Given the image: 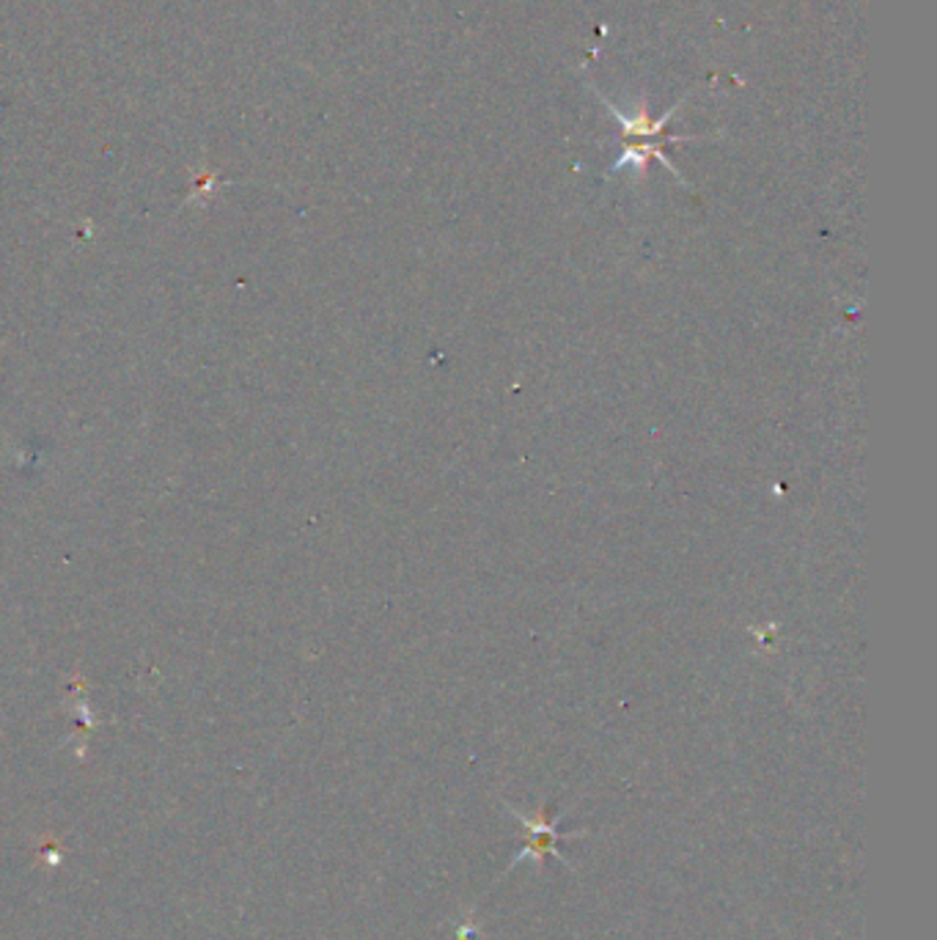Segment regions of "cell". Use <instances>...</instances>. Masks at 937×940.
<instances>
[{
    "label": "cell",
    "instance_id": "1",
    "mask_svg": "<svg viewBox=\"0 0 937 940\" xmlns=\"http://www.w3.org/2000/svg\"><path fill=\"white\" fill-rule=\"evenodd\" d=\"M506 809H509V814H512V817L517 819V823L523 825V830H525L523 850H519L517 856L512 858V863H509L506 874L512 872L514 867H519V863H525V861L541 863V861H545V856L558 858V861L564 863V867H570V863H567V858H564V852L558 850V841L583 839V836H589V830H572V834H561V830H558V825H561V819H564V814H556V817H547V806H545V803H541L539 812H536L534 817H525V814H519L517 809L509 806V803H506Z\"/></svg>",
    "mask_w": 937,
    "mask_h": 940
},
{
    "label": "cell",
    "instance_id": "2",
    "mask_svg": "<svg viewBox=\"0 0 937 940\" xmlns=\"http://www.w3.org/2000/svg\"><path fill=\"white\" fill-rule=\"evenodd\" d=\"M454 940H481V927L476 921L459 924L457 932H454Z\"/></svg>",
    "mask_w": 937,
    "mask_h": 940
}]
</instances>
